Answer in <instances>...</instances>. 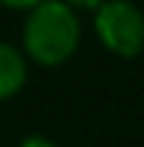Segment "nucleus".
I'll list each match as a JSON object with an SVG mask.
<instances>
[{"mask_svg": "<svg viewBox=\"0 0 144 147\" xmlns=\"http://www.w3.org/2000/svg\"><path fill=\"white\" fill-rule=\"evenodd\" d=\"M65 6H71L73 11H96L105 0H62Z\"/></svg>", "mask_w": 144, "mask_h": 147, "instance_id": "nucleus-5", "label": "nucleus"}, {"mask_svg": "<svg viewBox=\"0 0 144 147\" xmlns=\"http://www.w3.org/2000/svg\"><path fill=\"white\" fill-rule=\"evenodd\" d=\"M28 79V59L11 42L0 40V102L11 99L23 91Z\"/></svg>", "mask_w": 144, "mask_h": 147, "instance_id": "nucleus-3", "label": "nucleus"}, {"mask_svg": "<svg viewBox=\"0 0 144 147\" xmlns=\"http://www.w3.org/2000/svg\"><path fill=\"white\" fill-rule=\"evenodd\" d=\"M40 3H42V0H0V6L14 9V11H28V9H34Z\"/></svg>", "mask_w": 144, "mask_h": 147, "instance_id": "nucleus-6", "label": "nucleus"}, {"mask_svg": "<svg viewBox=\"0 0 144 147\" xmlns=\"http://www.w3.org/2000/svg\"><path fill=\"white\" fill-rule=\"evenodd\" d=\"M82 42L79 11L62 0H42L26 11L23 23V54L40 68L65 65Z\"/></svg>", "mask_w": 144, "mask_h": 147, "instance_id": "nucleus-1", "label": "nucleus"}, {"mask_svg": "<svg viewBox=\"0 0 144 147\" xmlns=\"http://www.w3.org/2000/svg\"><path fill=\"white\" fill-rule=\"evenodd\" d=\"M20 147H57V142H51V139L42 136V133H28V136L20 142Z\"/></svg>", "mask_w": 144, "mask_h": 147, "instance_id": "nucleus-4", "label": "nucleus"}, {"mask_svg": "<svg viewBox=\"0 0 144 147\" xmlns=\"http://www.w3.org/2000/svg\"><path fill=\"white\" fill-rule=\"evenodd\" d=\"M93 31L113 57L136 59L144 54V9L133 0H105L93 11Z\"/></svg>", "mask_w": 144, "mask_h": 147, "instance_id": "nucleus-2", "label": "nucleus"}]
</instances>
